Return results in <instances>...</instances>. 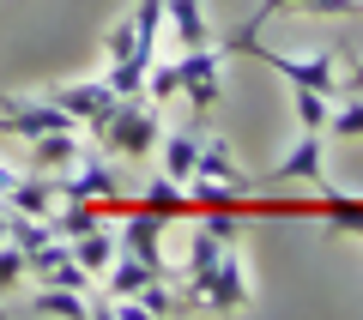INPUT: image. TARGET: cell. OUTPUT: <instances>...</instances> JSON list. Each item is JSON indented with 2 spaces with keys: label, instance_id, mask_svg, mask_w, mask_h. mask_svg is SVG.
<instances>
[{
  "label": "cell",
  "instance_id": "1",
  "mask_svg": "<svg viewBox=\"0 0 363 320\" xmlns=\"http://www.w3.org/2000/svg\"><path fill=\"white\" fill-rule=\"evenodd\" d=\"M157 139H164V115H157L152 97H121L116 115L97 127V145H104L116 164H145V157L157 152Z\"/></svg>",
  "mask_w": 363,
  "mask_h": 320
},
{
  "label": "cell",
  "instance_id": "2",
  "mask_svg": "<svg viewBox=\"0 0 363 320\" xmlns=\"http://www.w3.org/2000/svg\"><path fill=\"white\" fill-rule=\"evenodd\" d=\"M242 55H260L272 73H285L291 85H309V91H321V97H333V103H339V91H345V79H339V55H333V49L279 55V49H260V37H255V42H242Z\"/></svg>",
  "mask_w": 363,
  "mask_h": 320
},
{
  "label": "cell",
  "instance_id": "3",
  "mask_svg": "<svg viewBox=\"0 0 363 320\" xmlns=\"http://www.w3.org/2000/svg\"><path fill=\"white\" fill-rule=\"evenodd\" d=\"M55 193L61 200H97V205H116L121 200V169H116V157L109 152H79L73 157V169L67 176H55Z\"/></svg>",
  "mask_w": 363,
  "mask_h": 320
},
{
  "label": "cell",
  "instance_id": "4",
  "mask_svg": "<svg viewBox=\"0 0 363 320\" xmlns=\"http://www.w3.org/2000/svg\"><path fill=\"white\" fill-rule=\"evenodd\" d=\"M224 61H230V55L212 49V42L176 49V91L194 103V115H212V103H218V79H224Z\"/></svg>",
  "mask_w": 363,
  "mask_h": 320
},
{
  "label": "cell",
  "instance_id": "5",
  "mask_svg": "<svg viewBox=\"0 0 363 320\" xmlns=\"http://www.w3.org/2000/svg\"><path fill=\"white\" fill-rule=\"evenodd\" d=\"M0 127L13 139H43V133H73L79 121L55 97H13V91H0Z\"/></svg>",
  "mask_w": 363,
  "mask_h": 320
},
{
  "label": "cell",
  "instance_id": "6",
  "mask_svg": "<svg viewBox=\"0 0 363 320\" xmlns=\"http://www.w3.org/2000/svg\"><path fill=\"white\" fill-rule=\"evenodd\" d=\"M248 302H255V290H248L242 248H236V242H224V248H218V266H212L206 290H200V308H218V314H242Z\"/></svg>",
  "mask_w": 363,
  "mask_h": 320
},
{
  "label": "cell",
  "instance_id": "7",
  "mask_svg": "<svg viewBox=\"0 0 363 320\" xmlns=\"http://www.w3.org/2000/svg\"><path fill=\"white\" fill-rule=\"evenodd\" d=\"M49 97L61 103V109H67V115H73L85 133H97L109 115H116V103H121L109 79H79V85H61V91H49Z\"/></svg>",
  "mask_w": 363,
  "mask_h": 320
},
{
  "label": "cell",
  "instance_id": "8",
  "mask_svg": "<svg viewBox=\"0 0 363 320\" xmlns=\"http://www.w3.org/2000/svg\"><path fill=\"white\" fill-rule=\"evenodd\" d=\"M164 224H169V218H157V212H145V205H133L128 224L116 230V242H121V254L145 260V266H152L157 278L169 284V266H164Z\"/></svg>",
  "mask_w": 363,
  "mask_h": 320
},
{
  "label": "cell",
  "instance_id": "9",
  "mask_svg": "<svg viewBox=\"0 0 363 320\" xmlns=\"http://www.w3.org/2000/svg\"><path fill=\"white\" fill-rule=\"evenodd\" d=\"M267 181H315V188H327V139L321 133H303V139L291 145V157L272 164Z\"/></svg>",
  "mask_w": 363,
  "mask_h": 320
},
{
  "label": "cell",
  "instance_id": "10",
  "mask_svg": "<svg viewBox=\"0 0 363 320\" xmlns=\"http://www.w3.org/2000/svg\"><path fill=\"white\" fill-rule=\"evenodd\" d=\"M79 152H85L79 127L73 133H43V139H30V169H37V176H67Z\"/></svg>",
  "mask_w": 363,
  "mask_h": 320
},
{
  "label": "cell",
  "instance_id": "11",
  "mask_svg": "<svg viewBox=\"0 0 363 320\" xmlns=\"http://www.w3.org/2000/svg\"><path fill=\"white\" fill-rule=\"evenodd\" d=\"M194 181H224V188H248V193H255V181L242 176V164L230 157V145H224V139H200V157H194Z\"/></svg>",
  "mask_w": 363,
  "mask_h": 320
},
{
  "label": "cell",
  "instance_id": "12",
  "mask_svg": "<svg viewBox=\"0 0 363 320\" xmlns=\"http://www.w3.org/2000/svg\"><path fill=\"white\" fill-rule=\"evenodd\" d=\"M164 30L176 49H194V42H212L206 30V6L200 0H164Z\"/></svg>",
  "mask_w": 363,
  "mask_h": 320
},
{
  "label": "cell",
  "instance_id": "13",
  "mask_svg": "<svg viewBox=\"0 0 363 320\" xmlns=\"http://www.w3.org/2000/svg\"><path fill=\"white\" fill-rule=\"evenodd\" d=\"M0 200L13 205V212H25V218H49L61 193H55V176H37V169H30V176H18L13 188L0 193Z\"/></svg>",
  "mask_w": 363,
  "mask_h": 320
},
{
  "label": "cell",
  "instance_id": "14",
  "mask_svg": "<svg viewBox=\"0 0 363 320\" xmlns=\"http://www.w3.org/2000/svg\"><path fill=\"white\" fill-rule=\"evenodd\" d=\"M194 157H200V133L194 127H188V133H164V139H157V169H164L169 181H182V188L194 181Z\"/></svg>",
  "mask_w": 363,
  "mask_h": 320
},
{
  "label": "cell",
  "instance_id": "15",
  "mask_svg": "<svg viewBox=\"0 0 363 320\" xmlns=\"http://www.w3.org/2000/svg\"><path fill=\"white\" fill-rule=\"evenodd\" d=\"M67 248H73V260H79V266L91 272V284L104 278V272H109V260L121 254L116 230H104V224H91V230H85V236H73V242H67Z\"/></svg>",
  "mask_w": 363,
  "mask_h": 320
},
{
  "label": "cell",
  "instance_id": "16",
  "mask_svg": "<svg viewBox=\"0 0 363 320\" xmlns=\"http://www.w3.org/2000/svg\"><path fill=\"white\" fill-rule=\"evenodd\" d=\"M25 314H61V320H91V296L67 290V284H37V296L25 302Z\"/></svg>",
  "mask_w": 363,
  "mask_h": 320
},
{
  "label": "cell",
  "instance_id": "17",
  "mask_svg": "<svg viewBox=\"0 0 363 320\" xmlns=\"http://www.w3.org/2000/svg\"><path fill=\"white\" fill-rule=\"evenodd\" d=\"M104 55H109V67H116V61H133V55H157V42H152V37H140V25H133V13H128L121 25H109Z\"/></svg>",
  "mask_w": 363,
  "mask_h": 320
},
{
  "label": "cell",
  "instance_id": "18",
  "mask_svg": "<svg viewBox=\"0 0 363 320\" xmlns=\"http://www.w3.org/2000/svg\"><path fill=\"white\" fill-rule=\"evenodd\" d=\"M315 218H327V224H339V230H357L363 236V200L321 188V193H315Z\"/></svg>",
  "mask_w": 363,
  "mask_h": 320
},
{
  "label": "cell",
  "instance_id": "19",
  "mask_svg": "<svg viewBox=\"0 0 363 320\" xmlns=\"http://www.w3.org/2000/svg\"><path fill=\"white\" fill-rule=\"evenodd\" d=\"M145 212H157V218H182V212H188V193H182V181H169L164 169H157L152 181H145Z\"/></svg>",
  "mask_w": 363,
  "mask_h": 320
},
{
  "label": "cell",
  "instance_id": "20",
  "mask_svg": "<svg viewBox=\"0 0 363 320\" xmlns=\"http://www.w3.org/2000/svg\"><path fill=\"white\" fill-rule=\"evenodd\" d=\"M291 109H297L303 133H327V115H333V97H321V91H309V85H291Z\"/></svg>",
  "mask_w": 363,
  "mask_h": 320
},
{
  "label": "cell",
  "instance_id": "21",
  "mask_svg": "<svg viewBox=\"0 0 363 320\" xmlns=\"http://www.w3.org/2000/svg\"><path fill=\"white\" fill-rule=\"evenodd\" d=\"M145 97H152L157 109L182 97V91H176V55H164V49H157V61L145 67Z\"/></svg>",
  "mask_w": 363,
  "mask_h": 320
},
{
  "label": "cell",
  "instance_id": "22",
  "mask_svg": "<svg viewBox=\"0 0 363 320\" xmlns=\"http://www.w3.org/2000/svg\"><path fill=\"white\" fill-rule=\"evenodd\" d=\"M327 133H333V139H363V91H351V97H339V103H333Z\"/></svg>",
  "mask_w": 363,
  "mask_h": 320
},
{
  "label": "cell",
  "instance_id": "23",
  "mask_svg": "<svg viewBox=\"0 0 363 320\" xmlns=\"http://www.w3.org/2000/svg\"><path fill=\"white\" fill-rule=\"evenodd\" d=\"M25 278H30V266H25V248H18V242H0V296H6V290H18Z\"/></svg>",
  "mask_w": 363,
  "mask_h": 320
},
{
  "label": "cell",
  "instance_id": "24",
  "mask_svg": "<svg viewBox=\"0 0 363 320\" xmlns=\"http://www.w3.org/2000/svg\"><path fill=\"white\" fill-rule=\"evenodd\" d=\"M13 181H18V169H13V164H0V193L13 188Z\"/></svg>",
  "mask_w": 363,
  "mask_h": 320
},
{
  "label": "cell",
  "instance_id": "25",
  "mask_svg": "<svg viewBox=\"0 0 363 320\" xmlns=\"http://www.w3.org/2000/svg\"><path fill=\"white\" fill-rule=\"evenodd\" d=\"M0 314H6V296H0Z\"/></svg>",
  "mask_w": 363,
  "mask_h": 320
}]
</instances>
